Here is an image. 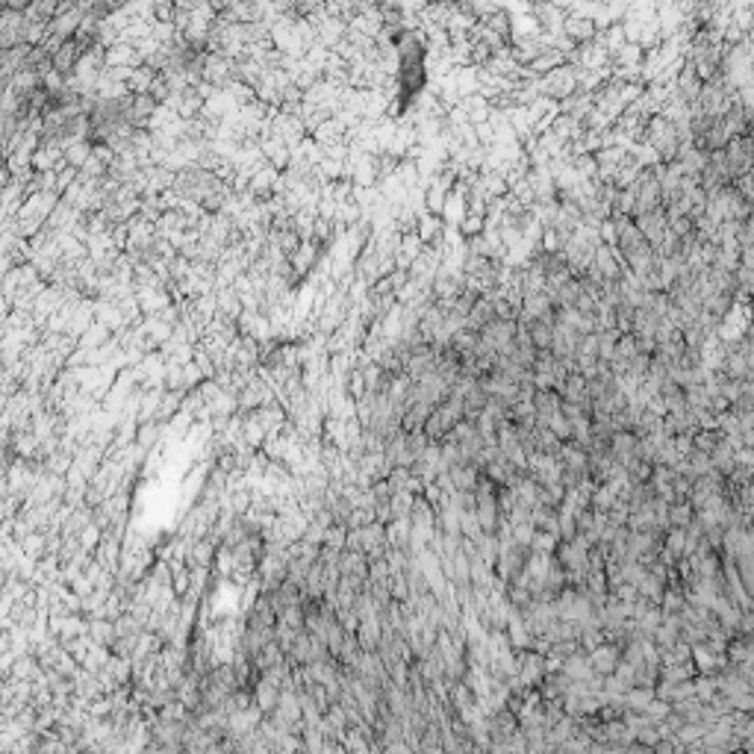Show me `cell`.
Returning a JSON list of instances; mask_svg holds the SVG:
<instances>
[{
    "label": "cell",
    "mask_w": 754,
    "mask_h": 754,
    "mask_svg": "<svg viewBox=\"0 0 754 754\" xmlns=\"http://www.w3.org/2000/svg\"><path fill=\"white\" fill-rule=\"evenodd\" d=\"M587 660H589L592 675L607 678V675H613L616 666H619V660H622V648L613 646V642H598V646L592 648V651H587Z\"/></svg>",
    "instance_id": "1"
},
{
    "label": "cell",
    "mask_w": 754,
    "mask_h": 754,
    "mask_svg": "<svg viewBox=\"0 0 754 754\" xmlns=\"http://www.w3.org/2000/svg\"><path fill=\"white\" fill-rule=\"evenodd\" d=\"M530 404H534V416H536V425H546L548 422V416L554 413H560V392L557 389H536L534 392V398H530Z\"/></svg>",
    "instance_id": "2"
},
{
    "label": "cell",
    "mask_w": 754,
    "mask_h": 754,
    "mask_svg": "<svg viewBox=\"0 0 754 754\" xmlns=\"http://www.w3.org/2000/svg\"><path fill=\"white\" fill-rule=\"evenodd\" d=\"M722 430L719 427H698L696 434H692V451H701V454H710L716 445L722 442Z\"/></svg>",
    "instance_id": "3"
},
{
    "label": "cell",
    "mask_w": 754,
    "mask_h": 754,
    "mask_svg": "<svg viewBox=\"0 0 754 754\" xmlns=\"http://www.w3.org/2000/svg\"><path fill=\"white\" fill-rule=\"evenodd\" d=\"M692 516H696V510H692V504L687 498L672 501L669 510H666V525H669V527H687Z\"/></svg>",
    "instance_id": "4"
},
{
    "label": "cell",
    "mask_w": 754,
    "mask_h": 754,
    "mask_svg": "<svg viewBox=\"0 0 754 754\" xmlns=\"http://www.w3.org/2000/svg\"><path fill=\"white\" fill-rule=\"evenodd\" d=\"M557 542H560V536H557V534H551V530H539V527H534V536H530V551L554 554V548H557Z\"/></svg>",
    "instance_id": "5"
},
{
    "label": "cell",
    "mask_w": 754,
    "mask_h": 754,
    "mask_svg": "<svg viewBox=\"0 0 754 754\" xmlns=\"http://www.w3.org/2000/svg\"><path fill=\"white\" fill-rule=\"evenodd\" d=\"M510 536L518 548H530V536H534V525L530 522H516L510 525Z\"/></svg>",
    "instance_id": "6"
},
{
    "label": "cell",
    "mask_w": 754,
    "mask_h": 754,
    "mask_svg": "<svg viewBox=\"0 0 754 754\" xmlns=\"http://www.w3.org/2000/svg\"><path fill=\"white\" fill-rule=\"evenodd\" d=\"M348 389H351V395H356V398H360V395L366 392V383H363V372H351V383H348Z\"/></svg>",
    "instance_id": "7"
}]
</instances>
